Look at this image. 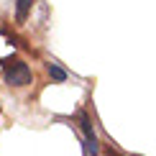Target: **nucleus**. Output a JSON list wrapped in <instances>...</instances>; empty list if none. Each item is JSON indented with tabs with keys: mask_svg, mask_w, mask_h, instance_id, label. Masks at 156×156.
<instances>
[{
	"mask_svg": "<svg viewBox=\"0 0 156 156\" xmlns=\"http://www.w3.org/2000/svg\"><path fill=\"white\" fill-rule=\"evenodd\" d=\"M110 156H115V154H110Z\"/></svg>",
	"mask_w": 156,
	"mask_h": 156,
	"instance_id": "5",
	"label": "nucleus"
},
{
	"mask_svg": "<svg viewBox=\"0 0 156 156\" xmlns=\"http://www.w3.org/2000/svg\"><path fill=\"white\" fill-rule=\"evenodd\" d=\"M80 131H82V144H84V151H87L90 156H97L100 154V141H97V133H95V126L92 120H90V115L80 113Z\"/></svg>",
	"mask_w": 156,
	"mask_h": 156,
	"instance_id": "2",
	"label": "nucleus"
},
{
	"mask_svg": "<svg viewBox=\"0 0 156 156\" xmlns=\"http://www.w3.org/2000/svg\"><path fill=\"white\" fill-rule=\"evenodd\" d=\"M3 80L8 87H28L34 82V72L23 59H10L3 69Z\"/></svg>",
	"mask_w": 156,
	"mask_h": 156,
	"instance_id": "1",
	"label": "nucleus"
},
{
	"mask_svg": "<svg viewBox=\"0 0 156 156\" xmlns=\"http://www.w3.org/2000/svg\"><path fill=\"white\" fill-rule=\"evenodd\" d=\"M36 0H16V23H26Z\"/></svg>",
	"mask_w": 156,
	"mask_h": 156,
	"instance_id": "3",
	"label": "nucleus"
},
{
	"mask_svg": "<svg viewBox=\"0 0 156 156\" xmlns=\"http://www.w3.org/2000/svg\"><path fill=\"white\" fill-rule=\"evenodd\" d=\"M46 74H49V77H51L54 82H67V80H69L67 69H62V67H59L56 62H49V64H46Z\"/></svg>",
	"mask_w": 156,
	"mask_h": 156,
	"instance_id": "4",
	"label": "nucleus"
}]
</instances>
